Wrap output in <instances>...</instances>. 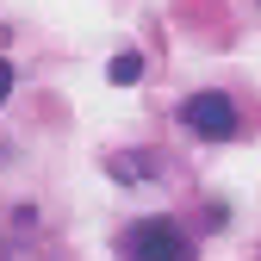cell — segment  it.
Wrapping results in <instances>:
<instances>
[{"mask_svg":"<svg viewBox=\"0 0 261 261\" xmlns=\"http://www.w3.org/2000/svg\"><path fill=\"white\" fill-rule=\"evenodd\" d=\"M124 261H193V243L174 218H143L124 230Z\"/></svg>","mask_w":261,"mask_h":261,"instance_id":"6da1fadb","label":"cell"},{"mask_svg":"<svg viewBox=\"0 0 261 261\" xmlns=\"http://www.w3.org/2000/svg\"><path fill=\"white\" fill-rule=\"evenodd\" d=\"M180 118H187V130H199V137H212V143H224V137H237V130H243L230 93H193V100L180 106Z\"/></svg>","mask_w":261,"mask_h":261,"instance_id":"7a4b0ae2","label":"cell"},{"mask_svg":"<svg viewBox=\"0 0 261 261\" xmlns=\"http://www.w3.org/2000/svg\"><path fill=\"white\" fill-rule=\"evenodd\" d=\"M106 75H112L118 87H130V81L143 75V56H137V50H124V56H112V69H106Z\"/></svg>","mask_w":261,"mask_h":261,"instance_id":"3957f363","label":"cell"},{"mask_svg":"<svg viewBox=\"0 0 261 261\" xmlns=\"http://www.w3.org/2000/svg\"><path fill=\"white\" fill-rule=\"evenodd\" d=\"M143 168H149V162H143V155H112V174H124L130 187H137V174H143Z\"/></svg>","mask_w":261,"mask_h":261,"instance_id":"277c9868","label":"cell"},{"mask_svg":"<svg viewBox=\"0 0 261 261\" xmlns=\"http://www.w3.org/2000/svg\"><path fill=\"white\" fill-rule=\"evenodd\" d=\"M13 93V62H0V100Z\"/></svg>","mask_w":261,"mask_h":261,"instance_id":"5b68a950","label":"cell"}]
</instances>
